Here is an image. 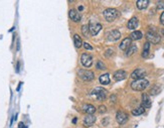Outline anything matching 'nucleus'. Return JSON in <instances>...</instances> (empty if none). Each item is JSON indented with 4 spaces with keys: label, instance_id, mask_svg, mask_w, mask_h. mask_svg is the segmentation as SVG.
<instances>
[{
    "label": "nucleus",
    "instance_id": "f257e3e1",
    "mask_svg": "<svg viewBox=\"0 0 164 128\" xmlns=\"http://www.w3.org/2000/svg\"><path fill=\"white\" fill-rule=\"evenodd\" d=\"M149 86V82L146 79H140V80H135L131 84V88L134 91H143Z\"/></svg>",
    "mask_w": 164,
    "mask_h": 128
},
{
    "label": "nucleus",
    "instance_id": "f03ea898",
    "mask_svg": "<svg viewBox=\"0 0 164 128\" xmlns=\"http://www.w3.org/2000/svg\"><path fill=\"white\" fill-rule=\"evenodd\" d=\"M103 14H104V17L107 21L112 22V21H114L115 19L118 17L119 12H118L117 9H115V8H108L104 11V13Z\"/></svg>",
    "mask_w": 164,
    "mask_h": 128
},
{
    "label": "nucleus",
    "instance_id": "7ed1b4c3",
    "mask_svg": "<svg viewBox=\"0 0 164 128\" xmlns=\"http://www.w3.org/2000/svg\"><path fill=\"white\" fill-rule=\"evenodd\" d=\"M79 77L84 81H87V82H90V81H93L95 78V75L93 72L87 70H80L79 73H78Z\"/></svg>",
    "mask_w": 164,
    "mask_h": 128
},
{
    "label": "nucleus",
    "instance_id": "20e7f679",
    "mask_svg": "<svg viewBox=\"0 0 164 128\" xmlns=\"http://www.w3.org/2000/svg\"><path fill=\"white\" fill-rule=\"evenodd\" d=\"M92 94L96 96L98 100L103 101V100H105V99H106V98H107L108 92L104 89V88H102V87H98V88H96V89H95L94 91H93Z\"/></svg>",
    "mask_w": 164,
    "mask_h": 128
},
{
    "label": "nucleus",
    "instance_id": "39448f33",
    "mask_svg": "<svg viewBox=\"0 0 164 128\" xmlns=\"http://www.w3.org/2000/svg\"><path fill=\"white\" fill-rule=\"evenodd\" d=\"M81 63L86 68H90L93 65V56L89 54H83L81 56Z\"/></svg>",
    "mask_w": 164,
    "mask_h": 128
},
{
    "label": "nucleus",
    "instance_id": "423d86ee",
    "mask_svg": "<svg viewBox=\"0 0 164 128\" xmlns=\"http://www.w3.org/2000/svg\"><path fill=\"white\" fill-rule=\"evenodd\" d=\"M146 38H147L148 43H152L154 45H156V43H158L159 41H160V36H159V34H157L155 33V31H148L147 33H146Z\"/></svg>",
    "mask_w": 164,
    "mask_h": 128
},
{
    "label": "nucleus",
    "instance_id": "0eeeda50",
    "mask_svg": "<svg viewBox=\"0 0 164 128\" xmlns=\"http://www.w3.org/2000/svg\"><path fill=\"white\" fill-rule=\"evenodd\" d=\"M146 76V72L142 69H136L133 73L131 74V78L135 80H140V79H144V77Z\"/></svg>",
    "mask_w": 164,
    "mask_h": 128
},
{
    "label": "nucleus",
    "instance_id": "6e6552de",
    "mask_svg": "<svg viewBox=\"0 0 164 128\" xmlns=\"http://www.w3.org/2000/svg\"><path fill=\"white\" fill-rule=\"evenodd\" d=\"M101 29H102V25L100 23L92 22L89 24V31L92 35H96V34H98Z\"/></svg>",
    "mask_w": 164,
    "mask_h": 128
},
{
    "label": "nucleus",
    "instance_id": "1a4fd4ad",
    "mask_svg": "<svg viewBox=\"0 0 164 128\" xmlns=\"http://www.w3.org/2000/svg\"><path fill=\"white\" fill-rule=\"evenodd\" d=\"M116 120L119 124H125L127 121H128V115L126 114L124 111H119L116 115Z\"/></svg>",
    "mask_w": 164,
    "mask_h": 128
},
{
    "label": "nucleus",
    "instance_id": "9d476101",
    "mask_svg": "<svg viewBox=\"0 0 164 128\" xmlns=\"http://www.w3.org/2000/svg\"><path fill=\"white\" fill-rule=\"evenodd\" d=\"M108 39H109L110 41H116L118 40V39L121 38V33H120V31L116 30V29H114V30L110 31L109 33H108Z\"/></svg>",
    "mask_w": 164,
    "mask_h": 128
},
{
    "label": "nucleus",
    "instance_id": "9b49d317",
    "mask_svg": "<svg viewBox=\"0 0 164 128\" xmlns=\"http://www.w3.org/2000/svg\"><path fill=\"white\" fill-rule=\"evenodd\" d=\"M131 43H132V39L130 38H124L123 40L121 41V43H120V50L127 51L131 46Z\"/></svg>",
    "mask_w": 164,
    "mask_h": 128
},
{
    "label": "nucleus",
    "instance_id": "f8f14e48",
    "mask_svg": "<svg viewBox=\"0 0 164 128\" xmlns=\"http://www.w3.org/2000/svg\"><path fill=\"white\" fill-rule=\"evenodd\" d=\"M83 111L87 113L88 115H93L96 112V108H95V106L91 104H84L83 105Z\"/></svg>",
    "mask_w": 164,
    "mask_h": 128
},
{
    "label": "nucleus",
    "instance_id": "ddd939ff",
    "mask_svg": "<svg viewBox=\"0 0 164 128\" xmlns=\"http://www.w3.org/2000/svg\"><path fill=\"white\" fill-rule=\"evenodd\" d=\"M95 122H96V117H95L94 115H88V116H86L84 119V125L87 127L92 126Z\"/></svg>",
    "mask_w": 164,
    "mask_h": 128
},
{
    "label": "nucleus",
    "instance_id": "4468645a",
    "mask_svg": "<svg viewBox=\"0 0 164 128\" xmlns=\"http://www.w3.org/2000/svg\"><path fill=\"white\" fill-rule=\"evenodd\" d=\"M126 77H127V73L124 70H119L117 72H115L114 74V79L116 81H122L124 79H126Z\"/></svg>",
    "mask_w": 164,
    "mask_h": 128
},
{
    "label": "nucleus",
    "instance_id": "2eb2a0df",
    "mask_svg": "<svg viewBox=\"0 0 164 128\" xmlns=\"http://www.w3.org/2000/svg\"><path fill=\"white\" fill-rule=\"evenodd\" d=\"M142 106H143L144 108L151 107V100H150V98H149L148 94H146V93L142 94Z\"/></svg>",
    "mask_w": 164,
    "mask_h": 128
},
{
    "label": "nucleus",
    "instance_id": "dca6fc26",
    "mask_svg": "<svg viewBox=\"0 0 164 128\" xmlns=\"http://www.w3.org/2000/svg\"><path fill=\"white\" fill-rule=\"evenodd\" d=\"M138 24H139V20H138V18L137 17H132V18L129 20V22H128V28L129 29H131V30H134V29H136L137 28V26H138Z\"/></svg>",
    "mask_w": 164,
    "mask_h": 128
},
{
    "label": "nucleus",
    "instance_id": "f3484780",
    "mask_svg": "<svg viewBox=\"0 0 164 128\" xmlns=\"http://www.w3.org/2000/svg\"><path fill=\"white\" fill-rule=\"evenodd\" d=\"M68 15H70V18L73 19V20L76 21V22H78V21L81 20V14H79V12H78L77 10H75V9L70 10Z\"/></svg>",
    "mask_w": 164,
    "mask_h": 128
},
{
    "label": "nucleus",
    "instance_id": "a211bd4d",
    "mask_svg": "<svg viewBox=\"0 0 164 128\" xmlns=\"http://www.w3.org/2000/svg\"><path fill=\"white\" fill-rule=\"evenodd\" d=\"M148 5H149V0H138V1H137V3H136L137 8L140 9V10L146 9Z\"/></svg>",
    "mask_w": 164,
    "mask_h": 128
},
{
    "label": "nucleus",
    "instance_id": "6ab92c4d",
    "mask_svg": "<svg viewBox=\"0 0 164 128\" xmlns=\"http://www.w3.org/2000/svg\"><path fill=\"white\" fill-rule=\"evenodd\" d=\"M99 81H100V83H101L102 85H108V84L110 83V76H109V74H104V75L100 76Z\"/></svg>",
    "mask_w": 164,
    "mask_h": 128
},
{
    "label": "nucleus",
    "instance_id": "aec40b11",
    "mask_svg": "<svg viewBox=\"0 0 164 128\" xmlns=\"http://www.w3.org/2000/svg\"><path fill=\"white\" fill-rule=\"evenodd\" d=\"M142 36H143V34H142L141 31L135 30V31H133V33H131L130 38L132 39V40H138V39H141L142 38Z\"/></svg>",
    "mask_w": 164,
    "mask_h": 128
},
{
    "label": "nucleus",
    "instance_id": "412c9836",
    "mask_svg": "<svg viewBox=\"0 0 164 128\" xmlns=\"http://www.w3.org/2000/svg\"><path fill=\"white\" fill-rule=\"evenodd\" d=\"M149 51H150V43L147 41V43H144L143 51H142V56H143V58H147L149 55Z\"/></svg>",
    "mask_w": 164,
    "mask_h": 128
},
{
    "label": "nucleus",
    "instance_id": "4be33fe9",
    "mask_svg": "<svg viewBox=\"0 0 164 128\" xmlns=\"http://www.w3.org/2000/svg\"><path fill=\"white\" fill-rule=\"evenodd\" d=\"M74 43H75V46L77 48H80L81 46H83V41H82V38H80V35H78V34H75L74 35Z\"/></svg>",
    "mask_w": 164,
    "mask_h": 128
},
{
    "label": "nucleus",
    "instance_id": "5701e85b",
    "mask_svg": "<svg viewBox=\"0 0 164 128\" xmlns=\"http://www.w3.org/2000/svg\"><path fill=\"white\" fill-rule=\"evenodd\" d=\"M144 111H145V108H144L143 106H140V107L134 109L133 111H132V114H133L134 116H139V115L143 114Z\"/></svg>",
    "mask_w": 164,
    "mask_h": 128
},
{
    "label": "nucleus",
    "instance_id": "b1692460",
    "mask_svg": "<svg viewBox=\"0 0 164 128\" xmlns=\"http://www.w3.org/2000/svg\"><path fill=\"white\" fill-rule=\"evenodd\" d=\"M137 51V46H133V45H131L130 48H128V50L126 51V55L128 56H130L132 55H134Z\"/></svg>",
    "mask_w": 164,
    "mask_h": 128
},
{
    "label": "nucleus",
    "instance_id": "393cba45",
    "mask_svg": "<svg viewBox=\"0 0 164 128\" xmlns=\"http://www.w3.org/2000/svg\"><path fill=\"white\" fill-rule=\"evenodd\" d=\"M160 91H161V87L160 86H158V85H156L150 90V93L152 95H158V93H160Z\"/></svg>",
    "mask_w": 164,
    "mask_h": 128
},
{
    "label": "nucleus",
    "instance_id": "a878e982",
    "mask_svg": "<svg viewBox=\"0 0 164 128\" xmlns=\"http://www.w3.org/2000/svg\"><path fill=\"white\" fill-rule=\"evenodd\" d=\"M82 33L84 34L85 36H88V34H89V25H83L82 26Z\"/></svg>",
    "mask_w": 164,
    "mask_h": 128
},
{
    "label": "nucleus",
    "instance_id": "bb28decb",
    "mask_svg": "<svg viewBox=\"0 0 164 128\" xmlns=\"http://www.w3.org/2000/svg\"><path fill=\"white\" fill-rule=\"evenodd\" d=\"M97 69H99V70H105L106 69V66L104 65V63L101 61H99L97 63Z\"/></svg>",
    "mask_w": 164,
    "mask_h": 128
},
{
    "label": "nucleus",
    "instance_id": "cd10ccee",
    "mask_svg": "<svg viewBox=\"0 0 164 128\" xmlns=\"http://www.w3.org/2000/svg\"><path fill=\"white\" fill-rule=\"evenodd\" d=\"M157 7H158V9H164V0H162V1H158Z\"/></svg>",
    "mask_w": 164,
    "mask_h": 128
},
{
    "label": "nucleus",
    "instance_id": "c85d7f7f",
    "mask_svg": "<svg viewBox=\"0 0 164 128\" xmlns=\"http://www.w3.org/2000/svg\"><path fill=\"white\" fill-rule=\"evenodd\" d=\"M99 111L100 113H105L107 111V108H106V106H104V105H101L99 107Z\"/></svg>",
    "mask_w": 164,
    "mask_h": 128
},
{
    "label": "nucleus",
    "instance_id": "c756f323",
    "mask_svg": "<svg viewBox=\"0 0 164 128\" xmlns=\"http://www.w3.org/2000/svg\"><path fill=\"white\" fill-rule=\"evenodd\" d=\"M83 46H84V48H86V50H89V51H92L93 50V46H91V45H89V43H85Z\"/></svg>",
    "mask_w": 164,
    "mask_h": 128
},
{
    "label": "nucleus",
    "instance_id": "7c9ffc66",
    "mask_svg": "<svg viewBox=\"0 0 164 128\" xmlns=\"http://www.w3.org/2000/svg\"><path fill=\"white\" fill-rule=\"evenodd\" d=\"M160 22L162 25H164V12H162V14H161V16H160Z\"/></svg>",
    "mask_w": 164,
    "mask_h": 128
},
{
    "label": "nucleus",
    "instance_id": "2f4dec72",
    "mask_svg": "<svg viewBox=\"0 0 164 128\" xmlns=\"http://www.w3.org/2000/svg\"><path fill=\"white\" fill-rule=\"evenodd\" d=\"M18 126H19V128H26V127H25V125H24L22 122H20V123H19V124H18Z\"/></svg>",
    "mask_w": 164,
    "mask_h": 128
},
{
    "label": "nucleus",
    "instance_id": "473e14b6",
    "mask_svg": "<svg viewBox=\"0 0 164 128\" xmlns=\"http://www.w3.org/2000/svg\"><path fill=\"white\" fill-rule=\"evenodd\" d=\"M83 9H84V7H83L82 5H81V6L79 7V10H83Z\"/></svg>",
    "mask_w": 164,
    "mask_h": 128
},
{
    "label": "nucleus",
    "instance_id": "72a5a7b5",
    "mask_svg": "<svg viewBox=\"0 0 164 128\" xmlns=\"http://www.w3.org/2000/svg\"><path fill=\"white\" fill-rule=\"evenodd\" d=\"M162 33H163V35H164V29H163V30H162Z\"/></svg>",
    "mask_w": 164,
    "mask_h": 128
}]
</instances>
